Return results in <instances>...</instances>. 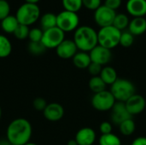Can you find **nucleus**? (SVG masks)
I'll return each instance as SVG.
<instances>
[{"label":"nucleus","mask_w":146,"mask_h":145,"mask_svg":"<svg viewBox=\"0 0 146 145\" xmlns=\"http://www.w3.org/2000/svg\"><path fill=\"white\" fill-rule=\"evenodd\" d=\"M32 134V125L24 118H18L12 121L6 131V138L11 144H27L30 142Z\"/></svg>","instance_id":"obj_1"},{"label":"nucleus","mask_w":146,"mask_h":145,"mask_svg":"<svg viewBox=\"0 0 146 145\" xmlns=\"http://www.w3.org/2000/svg\"><path fill=\"white\" fill-rule=\"evenodd\" d=\"M73 40L80 51L90 52L98 44V32L89 26H79L74 32Z\"/></svg>","instance_id":"obj_2"},{"label":"nucleus","mask_w":146,"mask_h":145,"mask_svg":"<svg viewBox=\"0 0 146 145\" xmlns=\"http://www.w3.org/2000/svg\"><path fill=\"white\" fill-rule=\"evenodd\" d=\"M110 91L114 96L116 102L126 103L131 97L136 94L134 84L127 79L118 78L117 80L110 85Z\"/></svg>","instance_id":"obj_3"},{"label":"nucleus","mask_w":146,"mask_h":145,"mask_svg":"<svg viewBox=\"0 0 146 145\" xmlns=\"http://www.w3.org/2000/svg\"><path fill=\"white\" fill-rule=\"evenodd\" d=\"M121 35V32L114 26L102 27L98 32V44L109 50L114 49L120 44Z\"/></svg>","instance_id":"obj_4"},{"label":"nucleus","mask_w":146,"mask_h":145,"mask_svg":"<svg viewBox=\"0 0 146 145\" xmlns=\"http://www.w3.org/2000/svg\"><path fill=\"white\" fill-rule=\"evenodd\" d=\"M40 16V9L34 3H23L18 9L15 17L20 24L30 26L35 23Z\"/></svg>","instance_id":"obj_5"},{"label":"nucleus","mask_w":146,"mask_h":145,"mask_svg":"<svg viewBox=\"0 0 146 145\" xmlns=\"http://www.w3.org/2000/svg\"><path fill=\"white\" fill-rule=\"evenodd\" d=\"M116 103L114 96L110 91H104L96 94H93L91 103L93 109L100 112L110 111Z\"/></svg>","instance_id":"obj_6"},{"label":"nucleus","mask_w":146,"mask_h":145,"mask_svg":"<svg viewBox=\"0 0 146 145\" xmlns=\"http://www.w3.org/2000/svg\"><path fill=\"white\" fill-rule=\"evenodd\" d=\"M80 18L77 13L63 10L56 15V26L64 32L75 31L79 27Z\"/></svg>","instance_id":"obj_7"},{"label":"nucleus","mask_w":146,"mask_h":145,"mask_svg":"<svg viewBox=\"0 0 146 145\" xmlns=\"http://www.w3.org/2000/svg\"><path fill=\"white\" fill-rule=\"evenodd\" d=\"M64 39L65 32L56 26L44 31L41 42L46 49H56Z\"/></svg>","instance_id":"obj_8"},{"label":"nucleus","mask_w":146,"mask_h":145,"mask_svg":"<svg viewBox=\"0 0 146 145\" xmlns=\"http://www.w3.org/2000/svg\"><path fill=\"white\" fill-rule=\"evenodd\" d=\"M115 15L116 13L115 10L106 7L105 5H101L94 12V20L97 25H98L102 28L113 26Z\"/></svg>","instance_id":"obj_9"},{"label":"nucleus","mask_w":146,"mask_h":145,"mask_svg":"<svg viewBox=\"0 0 146 145\" xmlns=\"http://www.w3.org/2000/svg\"><path fill=\"white\" fill-rule=\"evenodd\" d=\"M92 62H95L103 67L106 66L112 59L111 50L98 44L89 52Z\"/></svg>","instance_id":"obj_10"},{"label":"nucleus","mask_w":146,"mask_h":145,"mask_svg":"<svg viewBox=\"0 0 146 145\" xmlns=\"http://www.w3.org/2000/svg\"><path fill=\"white\" fill-rule=\"evenodd\" d=\"M110 111H111V115H110L111 123L115 124L117 126H119L124 121L133 118V116L127 111L125 103L122 102H116Z\"/></svg>","instance_id":"obj_11"},{"label":"nucleus","mask_w":146,"mask_h":145,"mask_svg":"<svg viewBox=\"0 0 146 145\" xmlns=\"http://www.w3.org/2000/svg\"><path fill=\"white\" fill-rule=\"evenodd\" d=\"M145 102L146 99L142 95L134 94L125 103V104L129 114L133 116L139 115L145 110Z\"/></svg>","instance_id":"obj_12"},{"label":"nucleus","mask_w":146,"mask_h":145,"mask_svg":"<svg viewBox=\"0 0 146 145\" xmlns=\"http://www.w3.org/2000/svg\"><path fill=\"white\" fill-rule=\"evenodd\" d=\"M56 55L62 59H71L78 52V48L71 39H64L56 49Z\"/></svg>","instance_id":"obj_13"},{"label":"nucleus","mask_w":146,"mask_h":145,"mask_svg":"<svg viewBox=\"0 0 146 145\" xmlns=\"http://www.w3.org/2000/svg\"><path fill=\"white\" fill-rule=\"evenodd\" d=\"M44 117L49 121H58L62 119L64 115V109L58 103H48L45 109L43 111Z\"/></svg>","instance_id":"obj_14"},{"label":"nucleus","mask_w":146,"mask_h":145,"mask_svg":"<svg viewBox=\"0 0 146 145\" xmlns=\"http://www.w3.org/2000/svg\"><path fill=\"white\" fill-rule=\"evenodd\" d=\"M96 132L91 127L80 128L75 134V141L78 145H92L96 141Z\"/></svg>","instance_id":"obj_15"},{"label":"nucleus","mask_w":146,"mask_h":145,"mask_svg":"<svg viewBox=\"0 0 146 145\" xmlns=\"http://www.w3.org/2000/svg\"><path fill=\"white\" fill-rule=\"evenodd\" d=\"M127 10L133 17H144L146 15V0H128Z\"/></svg>","instance_id":"obj_16"},{"label":"nucleus","mask_w":146,"mask_h":145,"mask_svg":"<svg viewBox=\"0 0 146 145\" xmlns=\"http://www.w3.org/2000/svg\"><path fill=\"white\" fill-rule=\"evenodd\" d=\"M128 31L133 36L142 35L146 32V19L144 17H134L129 22Z\"/></svg>","instance_id":"obj_17"},{"label":"nucleus","mask_w":146,"mask_h":145,"mask_svg":"<svg viewBox=\"0 0 146 145\" xmlns=\"http://www.w3.org/2000/svg\"><path fill=\"white\" fill-rule=\"evenodd\" d=\"M74 65L79 69H85L89 67L92 62L90 55L88 52L79 51L72 58Z\"/></svg>","instance_id":"obj_18"},{"label":"nucleus","mask_w":146,"mask_h":145,"mask_svg":"<svg viewBox=\"0 0 146 145\" xmlns=\"http://www.w3.org/2000/svg\"><path fill=\"white\" fill-rule=\"evenodd\" d=\"M101 79L104 80V82L106 85H113L118 79L117 72L116 70L110 66H104L103 67L102 72L99 75Z\"/></svg>","instance_id":"obj_19"},{"label":"nucleus","mask_w":146,"mask_h":145,"mask_svg":"<svg viewBox=\"0 0 146 145\" xmlns=\"http://www.w3.org/2000/svg\"><path fill=\"white\" fill-rule=\"evenodd\" d=\"M20 23L18 22L15 15H9L1 21V27L6 33H14L16 27Z\"/></svg>","instance_id":"obj_20"},{"label":"nucleus","mask_w":146,"mask_h":145,"mask_svg":"<svg viewBox=\"0 0 146 145\" xmlns=\"http://www.w3.org/2000/svg\"><path fill=\"white\" fill-rule=\"evenodd\" d=\"M88 86L90 91H92L94 94H96L105 91L107 85L104 82V80L101 79L100 76H93L89 79Z\"/></svg>","instance_id":"obj_21"},{"label":"nucleus","mask_w":146,"mask_h":145,"mask_svg":"<svg viewBox=\"0 0 146 145\" xmlns=\"http://www.w3.org/2000/svg\"><path fill=\"white\" fill-rule=\"evenodd\" d=\"M40 25L43 31L56 26V15L52 13H46L40 18Z\"/></svg>","instance_id":"obj_22"},{"label":"nucleus","mask_w":146,"mask_h":145,"mask_svg":"<svg viewBox=\"0 0 146 145\" xmlns=\"http://www.w3.org/2000/svg\"><path fill=\"white\" fill-rule=\"evenodd\" d=\"M118 126H119L120 132L123 136H131L134 133L136 130V124L133 120V118L124 121Z\"/></svg>","instance_id":"obj_23"},{"label":"nucleus","mask_w":146,"mask_h":145,"mask_svg":"<svg viewBox=\"0 0 146 145\" xmlns=\"http://www.w3.org/2000/svg\"><path fill=\"white\" fill-rule=\"evenodd\" d=\"M12 52V44L9 39L0 34V58L8 57Z\"/></svg>","instance_id":"obj_24"},{"label":"nucleus","mask_w":146,"mask_h":145,"mask_svg":"<svg viewBox=\"0 0 146 145\" xmlns=\"http://www.w3.org/2000/svg\"><path fill=\"white\" fill-rule=\"evenodd\" d=\"M99 145H121V141L120 138L112 133L101 135L98 140Z\"/></svg>","instance_id":"obj_25"},{"label":"nucleus","mask_w":146,"mask_h":145,"mask_svg":"<svg viewBox=\"0 0 146 145\" xmlns=\"http://www.w3.org/2000/svg\"><path fill=\"white\" fill-rule=\"evenodd\" d=\"M129 22L130 21L127 15H126L125 14H116L113 22V26L121 32L122 30L128 27Z\"/></svg>","instance_id":"obj_26"},{"label":"nucleus","mask_w":146,"mask_h":145,"mask_svg":"<svg viewBox=\"0 0 146 145\" xmlns=\"http://www.w3.org/2000/svg\"><path fill=\"white\" fill-rule=\"evenodd\" d=\"M46 50L42 42H29L27 45V50L33 56H41Z\"/></svg>","instance_id":"obj_27"},{"label":"nucleus","mask_w":146,"mask_h":145,"mask_svg":"<svg viewBox=\"0 0 146 145\" xmlns=\"http://www.w3.org/2000/svg\"><path fill=\"white\" fill-rule=\"evenodd\" d=\"M62 5L67 11L77 13L83 6L82 0H62Z\"/></svg>","instance_id":"obj_28"},{"label":"nucleus","mask_w":146,"mask_h":145,"mask_svg":"<svg viewBox=\"0 0 146 145\" xmlns=\"http://www.w3.org/2000/svg\"><path fill=\"white\" fill-rule=\"evenodd\" d=\"M133 42H134V36L129 31L121 32V38H120V44L122 47L128 48L133 45Z\"/></svg>","instance_id":"obj_29"},{"label":"nucleus","mask_w":146,"mask_h":145,"mask_svg":"<svg viewBox=\"0 0 146 145\" xmlns=\"http://www.w3.org/2000/svg\"><path fill=\"white\" fill-rule=\"evenodd\" d=\"M29 32H30V29H29V27L27 26H25V25H22V24H19L13 34L15 35V37L17 39L24 40L27 38H28Z\"/></svg>","instance_id":"obj_30"},{"label":"nucleus","mask_w":146,"mask_h":145,"mask_svg":"<svg viewBox=\"0 0 146 145\" xmlns=\"http://www.w3.org/2000/svg\"><path fill=\"white\" fill-rule=\"evenodd\" d=\"M43 32H44V31L40 28L35 27V28L30 29L29 35H28V38H29L30 42H41L42 37H43Z\"/></svg>","instance_id":"obj_31"},{"label":"nucleus","mask_w":146,"mask_h":145,"mask_svg":"<svg viewBox=\"0 0 146 145\" xmlns=\"http://www.w3.org/2000/svg\"><path fill=\"white\" fill-rule=\"evenodd\" d=\"M10 6L6 0H0V21L9 15Z\"/></svg>","instance_id":"obj_32"},{"label":"nucleus","mask_w":146,"mask_h":145,"mask_svg":"<svg viewBox=\"0 0 146 145\" xmlns=\"http://www.w3.org/2000/svg\"><path fill=\"white\" fill-rule=\"evenodd\" d=\"M47 104L48 103L45 101V99L43 97H36L33 102V106L34 109L37 111H40V112H43L45 109Z\"/></svg>","instance_id":"obj_33"},{"label":"nucleus","mask_w":146,"mask_h":145,"mask_svg":"<svg viewBox=\"0 0 146 145\" xmlns=\"http://www.w3.org/2000/svg\"><path fill=\"white\" fill-rule=\"evenodd\" d=\"M102 0H82L83 6H85L87 9L96 10L101 6Z\"/></svg>","instance_id":"obj_34"},{"label":"nucleus","mask_w":146,"mask_h":145,"mask_svg":"<svg viewBox=\"0 0 146 145\" xmlns=\"http://www.w3.org/2000/svg\"><path fill=\"white\" fill-rule=\"evenodd\" d=\"M103 69V66L97 64L95 62H91L89 67L87 68L88 73L93 77V76H99Z\"/></svg>","instance_id":"obj_35"},{"label":"nucleus","mask_w":146,"mask_h":145,"mask_svg":"<svg viewBox=\"0 0 146 145\" xmlns=\"http://www.w3.org/2000/svg\"><path fill=\"white\" fill-rule=\"evenodd\" d=\"M112 129H113V126L110 121H103L99 126V130L102 135L112 133Z\"/></svg>","instance_id":"obj_36"},{"label":"nucleus","mask_w":146,"mask_h":145,"mask_svg":"<svg viewBox=\"0 0 146 145\" xmlns=\"http://www.w3.org/2000/svg\"><path fill=\"white\" fill-rule=\"evenodd\" d=\"M121 3H122V0H105L104 5L115 11V9L121 7Z\"/></svg>","instance_id":"obj_37"},{"label":"nucleus","mask_w":146,"mask_h":145,"mask_svg":"<svg viewBox=\"0 0 146 145\" xmlns=\"http://www.w3.org/2000/svg\"><path fill=\"white\" fill-rule=\"evenodd\" d=\"M131 145H146V137H139L135 138Z\"/></svg>","instance_id":"obj_38"},{"label":"nucleus","mask_w":146,"mask_h":145,"mask_svg":"<svg viewBox=\"0 0 146 145\" xmlns=\"http://www.w3.org/2000/svg\"><path fill=\"white\" fill-rule=\"evenodd\" d=\"M0 145H10V143L8 141V139H0Z\"/></svg>","instance_id":"obj_39"},{"label":"nucleus","mask_w":146,"mask_h":145,"mask_svg":"<svg viewBox=\"0 0 146 145\" xmlns=\"http://www.w3.org/2000/svg\"><path fill=\"white\" fill-rule=\"evenodd\" d=\"M67 145H78L77 142L75 141V139H71L68 142Z\"/></svg>","instance_id":"obj_40"},{"label":"nucleus","mask_w":146,"mask_h":145,"mask_svg":"<svg viewBox=\"0 0 146 145\" xmlns=\"http://www.w3.org/2000/svg\"><path fill=\"white\" fill-rule=\"evenodd\" d=\"M26 3H34V4H37V3L40 0H25Z\"/></svg>","instance_id":"obj_41"},{"label":"nucleus","mask_w":146,"mask_h":145,"mask_svg":"<svg viewBox=\"0 0 146 145\" xmlns=\"http://www.w3.org/2000/svg\"><path fill=\"white\" fill-rule=\"evenodd\" d=\"M25 145H38V144H34V143H27V144H25Z\"/></svg>","instance_id":"obj_42"},{"label":"nucleus","mask_w":146,"mask_h":145,"mask_svg":"<svg viewBox=\"0 0 146 145\" xmlns=\"http://www.w3.org/2000/svg\"><path fill=\"white\" fill-rule=\"evenodd\" d=\"M1 118H2V109L0 107V121H1Z\"/></svg>","instance_id":"obj_43"},{"label":"nucleus","mask_w":146,"mask_h":145,"mask_svg":"<svg viewBox=\"0 0 146 145\" xmlns=\"http://www.w3.org/2000/svg\"><path fill=\"white\" fill-rule=\"evenodd\" d=\"M145 109H146V102H145Z\"/></svg>","instance_id":"obj_44"},{"label":"nucleus","mask_w":146,"mask_h":145,"mask_svg":"<svg viewBox=\"0 0 146 145\" xmlns=\"http://www.w3.org/2000/svg\"><path fill=\"white\" fill-rule=\"evenodd\" d=\"M10 145H15V144H10Z\"/></svg>","instance_id":"obj_45"},{"label":"nucleus","mask_w":146,"mask_h":145,"mask_svg":"<svg viewBox=\"0 0 146 145\" xmlns=\"http://www.w3.org/2000/svg\"><path fill=\"white\" fill-rule=\"evenodd\" d=\"M121 145H122V144H121ZM125 145H126V144H125Z\"/></svg>","instance_id":"obj_46"}]
</instances>
